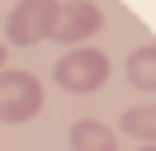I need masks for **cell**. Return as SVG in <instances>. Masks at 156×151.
<instances>
[{
	"mask_svg": "<svg viewBox=\"0 0 156 151\" xmlns=\"http://www.w3.org/2000/svg\"><path fill=\"white\" fill-rule=\"evenodd\" d=\"M43 109V85L29 71H0V123H29Z\"/></svg>",
	"mask_w": 156,
	"mask_h": 151,
	"instance_id": "3",
	"label": "cell"
},
{
	"mask_svg": "<svg viewBox=\"0 0 156 151\" xmlns=\"http://www.w3.org/2000/svg\"><path fill=\"white\" fill-rule=\"evenodd\" d=\"M71 151H118V132L99 118L71 123Z\"/></svg>",
	"mask_w": 156,
	"mask_h": 151,
	"instance_id": "5",
	"label": "cell"
},
{
	"mask_svg": "<svg viewBox=\"0 0 156 151\" xmlns=\"http://www.w3.org/2000/svg\"><path fill=\"white\" fill-rule=\"evenodd\" d=\"M137 151H156V146H137Z\"/></svg>",
	"mask_w": 156,
	"mask_h": 151,
	"instance_id": "9",
	"label": "cell"
},
{
	"mask_svg": "<svg viewBox=\"0 0 156 151\" xmlns=\"http://www.w3.org/2000/svg\"><path fill=\"white\" fill-rule=\"evenodd\" d=\"M57 14H62V0H19L5 19V33H10L14 47H33V43H48L57 33Z\"/></svg>",
	"mask_w": 156,
	"mask_h": 151,
	"instance_id": "1",
	"label": "cell"
},
{
	"mask_svg": "<svg viewBox=\"0 0 156 151\" xmlns=\"http://www.w3.org/2000/svg\"><path fill=\"white\" fill-rule=\"evenodd\" d=\"M52 76H57V85L66 94H90V90H99V85L109 80V57L99 52V47H71V52L52 66Z\"/></svg>",
	"mask_w": 156,
	"mask_h": 151,
	"instance_id": "2",
	"label": "cell"
},
{
	"mask_svg": "<svg viewBox=\"0 0 156 151\" xmlns=\"http://www.w3.org/2000/svg\"><path fill=\"white\" fill-rule=\"evenodd\" d=\"M66 5H71V0H66Z\"/></svg>",
	"mask_w": 156,
	"mask_h": 151,
	"instance_id": "10",
	"label": "cell"
},
{
	"mask_svg": "<svg viewBox=\"0 0 156 151\" xmlns=\"http://www.w3.org/2000/svg\"><path fill=\"white\" fill-rule=\"evenodd\" d=\"M118 128H123L128 137H137L142 146H156V104H133V109H123Z\"/></svg>",
	"mask_w": 156,
	"mask_h": 151,
	"instance_id": "6",
	"label": "cell"
},
{
	"mask_svg": "<svg viewBox=\"0 0 156 151\" xmlns=\"http://www.w3.org/2000/svg\"><path fill=\"white\" fill-rule=\"evenodd\" d=\"M0 71H5V43H0Z\"/></svg>",
	"mask_w": 156,
	"mask_h": 151,
	"instance_id": "8",
	"label": "cell"
},
{
	"mask_svg": "<svg viewBox=\"0 0 156 151\" xmlns=\"http://www.w3.org/2000/svg\"><path fill=\"white\" fill-rule=\"evenodd\" d=\"M128 80H133L137 90H156V43L137 47V52L128 57Z\"/></svg>",
	"mask_w": 156,
	"mask_h": 151,
	"instance_id": "7",
	"label": "cell"
},
{
	"mask_svg": "<svg viewBox=\"0 0 156 151\" xmlns=\"http://www.w3.org/2000/svg\"><path fill=\"white\" fill-rule=\"evenodd\" d=\"M104 28V14H99V5L95 0H71V5H62V14H57V43H66V47H90V38Z\"/></svg>",
	"mask_w": 156,
	"mask_h": 151,
	"instance_id": "4",
	"label": "cell"
}]
</instances>
